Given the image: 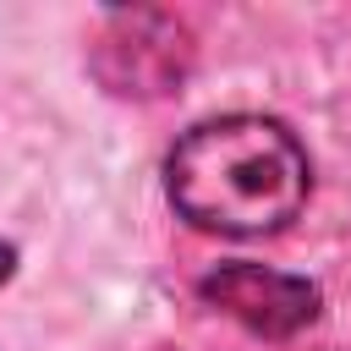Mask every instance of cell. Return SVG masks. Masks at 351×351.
Instances as JSON below:
<instances>
[{
    "mask_svg": "<svg viewBox=\"0 0 351 351\" xmlns=\"http://www.w3.org/2000/svg\"><path fill=\"white\" fill-rule=\"evenodd\" d=\"M11 263H16V247H0V280L11 274Z\"/></svg>",
    "mask_w": 351,
    "mask_h": 351,
    "instance_id": "277c9868",
    "label": "cell"
},
{
    "mask_svg": "<svg viewBox=\"0 0 351 351\" xmlns=\"http://www.w3.org/2000/svg\"><path fill=\"white\" fill-rule=\"evenodd\" d=\"M192 66V33L170 11H115L104 16V33L93 44V71L110 93L126 99H159L170 93Z\"/></svg>",
    "mask_w": 351,
    "mask_h": 351,
    "instance_id": "7a4b0ae2",
    "label": "cell"
},
{
    "mask_svg": "<svg viewBox=\"0 0 351 351\" xmlns=\"http://www.w3.org/2000/svg\"><path fill=\"white\" fill-rule=\"evenodd\" d=\"M197 296L236 318L241 329L263 335V340H291L296 329H307L318 318V285L302 280V274H285V269H263V263H214L203 280H197Z\"/></svg>",
    "mask_w": 351,
    "mask_h": 351,
    "instance_id": "3957f363",
    "label": "cell"
},
{
    "mask_svg": "<svg viewBox=\"0 0 351 351\" xmlns=\"http://www.w3.org/2000/svg\"><path fill=\"white\" fill-rule=\"evenodd\" d=\"M313 192V159L302 137L274 115H214L176 137L165 154L170 208L208 236H274Z\"/></svg>",
    "mask_w": 351,
    "mask_h": 351,
    "instance_id": "6da1fadb",
    "label": "cell"
}]
</instances>
